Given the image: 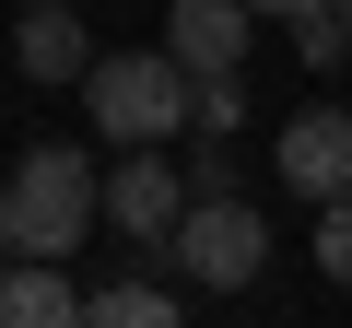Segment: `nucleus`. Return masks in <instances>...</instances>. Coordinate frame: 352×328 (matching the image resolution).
Instances as JSON below:
<instances>
[{
  "label": "nucleus",
  "mask_w": 352,
  "mask_h": 328,
  "mask_svg": "<svg viewBox=\"0 0 352 328\" xmlns=\"http://www.w3.org/2000/svg\"><path fill=\"white\" fill-rule=\"evenodd\" d=\"M270 164H282V188L340 200V188H352V106H305V117H282Z\"/></svg>",
  "instance_id": "5"
},
{
  "label": "nucleus",
  "mask_w": 352,
  "mask_h": 328,
  "mask_svg": "<svg viewBox=\"0 0 352 328\" xmlns=\"http://www.w3.org/2000/svg\"><path fill=\"white\" fill-rule=\"evenodd\" d=\"M12 59H24V82H82V71H94V36L71 24V0H24Z\"/></svg>",
  "instance_id": "7"
},
{
  "label": "nucleus",
  "mask_w": 352,
  "mask_h": 328,
  "mask_svg": "<svg viewBox=\"0 0 352 328\" xmlns=\"http://www.w3.org/2000/svg\"><path fill=\"white\" fill-rule=\"evenodd\" d=\"M59 316H82L71 258H24V270H0V328H59Z\"/></svg>",
  "instance_id": "8"
},
{
  "label": "nucleus",
  "mask_w": 352,
  "mask_h": 328,
  "mask_svg": "<svg viewBox=\"0 0 352 328\" xmlns=\"http://www.w3.org/2000/svg\"><path fill=\"white\" fill-rule=\"evenodd\" d=\"M247 36H258L247 0H176V12H164V47L188 59V71H235V59H247Z\"/></svg>",
  "instance_id": "6"
},
{
  "label": "nucleus",
  "mask_w": 352,
  "mask_h": 328,
  "mask_svg": "<svg viewBox=\"0 0 352 328\" xmlns=\"http://www.w3.org/2000/svg\"><path fill=\"white\" fill-rule=\"evenodd\" d=\"M94 211H106V188H94V164L71 141H24L12 152V188H0V246L12 258H71L94 235Z\"/></svg>",
  "instance_id": "1"
},
{
  "label": "nucleus",
  "mask_w": 352,
  "mask_h": 328,
  "mask_svg": "<svg viewBox=\"0 0 352 328\" xmlns=\"http://www.w3.org/2000/svg\"><path fill=\"white\" fill-rule=\"evenodd\" d=\"M294 59L305 71H340L352 59V12H340V0H305V12H294Z\"/></svg>",
  "instance_id": "10"
},
{
  "label": "nucleus",
  "mask_w": 352,
  "mask_h": 328,
  "mask_svg": "<svg viewBox=\"0 0 352 328\" xmlns=\"http://www.w3.org/2000/svg\"><path fill=\"white\" fill-rule=\"evenodd\" d=\"M82 316L94 328H176V293L164 281H106V293H82Z\"/></svg>",
  "instance_id": "9"
},
{
  "label": "nucleus",
  "mask_w": 352,
  "mask_h": 328,
  "mask_svg": "<svg viewBox=\"0 0 352 328\" xmlns=\"http://www.w3.org/2000/svg\"><path fill=\"white\" fill-rule=\"evenodd\" d=\"M82 106H94V141H176L188 129V59L176 47H141V59H94L82 71Z\"/></svg>",
  "instance_id": "2"
},
{
  "label": "nucleus",
  "mask_w": 352,
  "mask_h": 328,
  "mask_svg": "<svg viewBox=\"0 0 352 328\" xmlns=\"http://www.w3.org/2000/svg\"><path fill=\"white\" fill-rule=\"evenodd\" d=\"M317 270H329V281H352V188H340V200H317Z\"/></svg>",
  "instance_id": "11"
},
{
  "label": "nucleus",
  "mask_w": 352,
  "mask_h": 328,
  "mask_svg": "<svg viewBox=\"0 0 352 328\" xmlns=\"http://www.w3.org/2000/svg\"><path fill=\"white\" fill-rule=\"evenodd\" d=\"M176 211H188V164H176L164 141H129V152H118V176H106V223H118L129 246H164Z\"/></svg>",
  "instance_id": "4"
},
{
  "label": "nucleus",
  "mask_w": 352,
  "mask_h": 328,
  "mask_svg": "<svg viewBox=\"0 0 352 328\" xmlns=\"http://www.w3.org/2000/svg\"><path fill=\"white\" fill-rule=\"evenodd\" d=\"M340 12H352V0H340Z\"/></svg>",
  "instance_id": "13"
},
{
  "label": "nucleus",
  "mask_w": 352,
  "mask_h": 328,
  "mask_svg": "<svg viewBox=\"0 0 352 328\" xmlns=\"http://www.w3.org/2000/svg\"><path fill=\"white\" fill-rule=\"evenodd\" d=\"M164 258H176V281H200V293H247V281H258V258H270V223H258L235 188H212V200L176 211Z\"/></svg>",
  "instance_id": "3"
},
{
  "label": "nucleus",
  "mask_w": 352,
  "mask_h": 328,
  "mask_svg": "<svg viewBox=\"0 0 352 328\" xmlns=\"http://www.w3.org/2000/svg\"><path fill=\"white\" fill-rule=\"evenodd\" d=\"M247 12H258V24H294V12H305V0H247Z\"/></svg>",
  "instance_id": "12"
}]
</instances>
